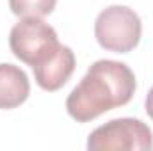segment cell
<instances>
[{
  "label": "cell",
  "mask_w": 153,
  "mask_h": 151,
  "mask_svg": "<svg viewBox=\"0 0 153 151\" xmlns=\"http://www.w3.org/2000/svg\"><path fill=\"white\" fill-rule=\"evenodd\" d=\"M135 93V75L125 64L111 59L96 61L66 100L68 114L87 123L116 107L126 105Z\"/></svg>",
  "instance_id": "1"
},
{
  "label": "cell",
  "mask_w": 153,
  "mask_h": 151,
  "mask_svg": "<svg viewBox=\"0 0 153 151\" xmlns=\"http://www.w3.org/2000/svg\"><path fill=\"white\" fill-rule=\"evenodd\" d=\"M143 34L139 14L126 5H111L103 9L94 23V36L100 46L107 52L128 53L132 52Z\"/></svg>",
  "instance_id": "2"
},
{
  "label": "cell",
  "mask_w": 153,
  "mask_h": 151,
  "mask_svg": "<svg viewBox=\"0 0 153 151\" xmlns=\"http://www.w3.org/2000/svg\"><path fill=\"white\" fill-rule=\"evenodd\" d=\"M9 46L16 59L34 68L48 61L61 43L57 32L41 18H22L11 29Z\"/></svg>",
  "instance_id": "3"
},
{
  "label": "cell",
  "mask_w": 153,
  "mask_h": 151,
  "mask_svg": "<svg viewBox=\"0 0 153 151\" xmlns=\"http://www.w3.org/2000/svg\"><path fill=\"white\" fill-rule=\"evenodd\" d=\"M89 151H152V128L141 119L119 117L98 126L87 139Z\"/></svg>",
  "instance_id": "4"
},
{
  "label": "cell",
  "mask_w": 153,
  "mask_h": 151,
  "mask_svg": "<svg viewBox=\"0 0 153 151\" xmlns=\"http://www.w3.org/2000/svg\"><path fill=\"white\" fill-rule=\"evenodd\" d=\"M75 53L70 46L61 44L59 50L43 64L34 66V78L41 89L53 93L59 91L75 71Z\"/></svg>",
  "instance_id": "5"
},
{
  "label": "cell",
  "mask_w": 153,
  "mask_h": 151,
  "mask_svg": "<svg viewBox=\"0 0 153 151\" xmlns=\"http://www.w3.org/2000/svg\"><path fill=\"white\" fill-rule=\"evenodd\" d=\"M30 94V82L27 73L9 62L0 64V109L11 110L25 103Z\"/></svg>",
  "instance_id": "6"
},
{
  "label": "cell",
  "mask_w": 153,
  "mask_h": 151,
  "mask_svg": "<svg viewBox=\"0 0 153 151\" xmlns=\"http://www.w3.org/2000/svg\"><path fill=\"white\" fill-rule=\"evenodd\" d=\"M57 0H9L13 14L20 18H43L55 9Z\"/></svg>",
  "instance_id": "7"
},
{
  "label": "cell",
  "mask_w": 153,
  "mask_h": 151,
  "mask_svg": "<svg viewBox=\"0 0 153 151\" xmlns=\"http://www.w3.org/2000/svg\"><path fill=\"white\" fill-rule=\"evenodd\" d=\"M144 109H146V114L153 119V87L148 91L146 94V100H144Z\"/></svg>",
  "instance_id": "8"
}]
</instances>
